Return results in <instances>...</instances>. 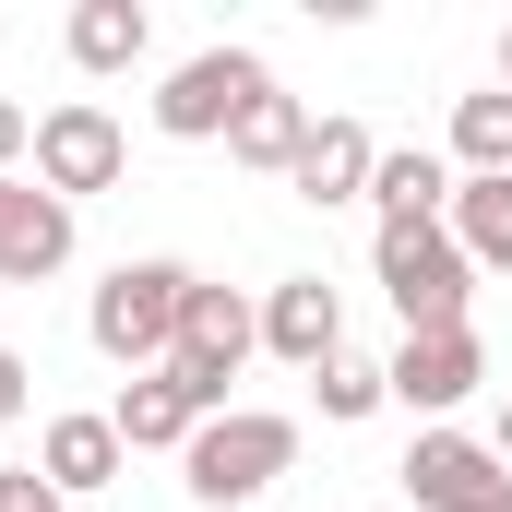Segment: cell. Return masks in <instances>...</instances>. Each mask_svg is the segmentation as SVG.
I'll list each match as a JSON object with an SVG mask.
<instances>
[{
    "mask_svg": "<svg viewBox=\"0 0 512 512\" xmlns=\"http://www.w3.org/2000/svg\"><path fill=\"white\" fill-rule=\"evenodd\" d=\"M370 167H382V143H370V120H310V143H298V167H286V191L298 203H370Z\"/></svg>",
    "mask_w": 512,
    "mask_h": 512,
    "instance_id": "7c38bea8",
    "label": "cell"
},
{
    "mask_svg": "<svg viewBox=\"0 0 512 512\" xmlns=\"http://www.w3.org/2000/svg\"><path fill=\"white\" fill-rule=\"evenodd\" d=\"M298 143H310V108H298L286 84H274V96H251V108H239V131H227V155H239V167H262V179H286V167H298Z\"/></svg>",
    "mask_w": 512,
    "mask_h": 512,
    "instance_id": "e0dca14e",
    "label": "cell"
},
{
    "mask_svg": "<svg viewBox=\"0 0 512 512\" xmlns=\"http://www.w3.org/2000/svg\"><path fill=\"white\" fill-rule=\"evenodd\" d=\"M262 512H274V501H262Z\"/></svg>",
    "mask_w": 512,
    "mask_h": 512,
    "instance_id": "d4e9b609",
    "label": "cell"
},
{
    "mask_svg": "<svg viewBox=\"0 0 512 512\" xmlns=\"http://www.w3.org/2000/svg\"><path fill=\"white\" fill-rule=\"evenodd\" d=\"M24 155H36V108H24V96H0V179H12Z\"/></svg>",
    "mask_w": 512,
    "mask_h": 512,
    "instance_id": "44dd1931",
    "label": "cell"
},
{
    "mask_svg": "<svg viewBox=\"0 0 512 512\" xmlns=\"http://www.w3.org/2000/svg\"><path fill=\"white\" fill-rule=\"evenodd\" d=\"M251 346H262V298H239V286H191L179 346H167V382L191 393L203 417H227V382L251 370Z\"/></svg>",
    "mask_w": 512,
    "mask_h": 512,
    "instance_id": "277c9868",
    "label": "cell"
},
{
    "mask_svg": "<svg viewBox=\"0 0 512 512\" xmlns=\"http://www.w3.org/2000/svg\"><path fill=\"white\" fill-rule=\"evenodd\" d=\"M120 167H131V131L96 96H60L36 120V191H60L72 215H84V191H120Z\"/></svg>",
    "mask_w": 512,
    "mask_h": 512,
    "instance_id": "8992f818",
    "label": "cell"
},
{
    "mask_svg": "<svg viewBox=\"0 0 512 512\" xmlns=\"http://www.w3.org/2000/svg\"><path fill=\"white\" fill-rule=\"evenodd\" d=\"M262 358L334 370V358H346V298H334L322 274H274V286H262Z\"/></svg>",
    "mask_w": 512,
    "mask_h": 512,
    "instance_id": "30bf717a",
    "label": "cell"
},
{
    "mask_svg": "<svg viewBox=\"0 0 512 512\" xmlns=\"http://www.w3.org/2000/svg\"><path fill=\"white\" fill-rule=\"evenodd\" d=\"M489 453H501V465H512V393H501V429H489Z\"/></svg>",
    "mask_w": 512,
    "mask_h": 512,
    "instance_id": "603a6c76",
    "label": "cell"
},
{
    "mask_svg": "<svg viewBox=\"0 0 512 512\" xmlns=\"http://www.w3.org/2000/svg\"><path fill=\"white\" fill-rule=\"evenodd\" d=\"M501 96H512V36H501Z\"/></svg>",
    "mask_w": 512,
    "mask_h": 512,
    "instance_id": "cb8c5ba5",
    "label": "cell"
},
{
    "mask_svg": "<svg viewBox=\"0 0 512 512\" xmlns=\"http://www.w3.org/2000/svg\"><path fill=\"white\" fill-rule=\"evenodd\" d=\"M120 429H108V405H72V417H48L36 429V477L60 489V501H96V489H120Z\"/></svg>",
    "mask_w": 512,
    "mask_h": 512,
    "instance_id": "8fae6325",
    "label": "cell"
},
{
    "mask_svg": "<svg viewBox=\"0 0 512 512\" xmlns=\"http://www.w3.org/2000/svg\"><path fill=\"white\" fill-rule=\"evenodd\" d=\"M24 405H36V370H24V346H0V429H12Z\"/></svg>",
    "mask_w": 512,
    "mask_h": 512,
    "instance_id": "7402d4cb",
    "label": "cell"
},
{
    "mask_svg": "<svg viewBox=\"0 0 512 512\" xmlns=\"http://www.w3.org/2000/svg\"><path fill=\"white\" fill-rule=\"evenodd\" d=\"M453 251L477 262V274H512V179H453Z\"/></svg>",
    "mask_w": 512,
    "mask_h": 512,
    "instance_id": "2e32d148",
    "label": "cell"
},
{
    "mask_svg": "<svg viewBox=\"0 0 512 512\" xmlns=\"http://www.w3.org/2000/svg\"><path fill=\"white\" fill-rule=\"evenodd\" d=\"M298 465V417H274V405H227V417H203L191 429V453H179V489L203 512H262V489Z\"/></svg>",
    "mask_w": 512,
    "mask_h": 512,
    "instance_id": "6da1fadb",
    "label": "cell"
},
{
    "mask_svg": "<svg viewBox=\"0 0 512 512\" xmlns=\"http://www.w3.org/2000/svg\"><path fill=\"white\" fill-rule=\"evenodd\" d=\"M310 405H322L334 429H358V417L393 405V382H382V358H334V370H310Z\"/></svg>",
    "mask_w": 512,
    "mask_h": 512,
    "instance_id": "d6986e66",
    "label": "cell"
},
{
    "mask_svg": "<svg viewBox=\"0 0 512 512\" xmlns=\"http://www.w3.org/2000/svg\"><path fill=\"white\" fill-rule=\"evenodd\" d=\"M108 429H120V453H191V429H203V405L167 382V370H143V382H120V405H108Z\"/></svg>",
    "mask_w": 512,
    "mask_h": 512,
    "instance_id": "9a60e30c",
    "label": "cell"
},
{
    "mask_svg": "<svg viewBox=\"0 0 512 512\" xmlns=\"http://www.w3.org/2000/svg\"><path fill=\"white\" fill-rule=\"evenodd\" d=\"M0 512H72V501H60L36 465H0Z\"/></svg>",
    "mask_w": 512,
    "mask_h": 512,
    "instance_id": "ffe728a7",
    "label": "cell"
},
{
    "mask_svg": "<svg viewBox=\"0 0 512 512\" xmlns=\"http://www.w3.org/2000/svg\"><path fill=\"white\" fill-rule=\"evenodd\" d=\"M453 179H512V96H453Z\"/></svg>",
    "mask_w": 512,
    "mask_h": 512,
    "instance_id": "ac0fdd59",
    "label": "cell"
},
{
    "mask_svg": "<svg viewBox=\"0 0 512 512\" xmlns=\"http://www.w3.org/2000/svg\"><path fill=\"white\" fill-rule=\"evenodd\" d=\"M72 239H84V215L60 191H36V167H12L0 179V286H48L72 262Z\"/></svg>",
    "mask_w": 512,
    "mask_h": 512,
    "instance_id": "9c48e42d",
    "label": "cell"
},
{
    "mask_svg": "<svg viewBox=\"0 0 512 512\" xmlns=\"http://www.w3.org/2000/svg\"><path fill=\"white\" fill-rule=\"evenodd\" d=\"M382 382H393V405H405V417L453 429V405L489 382V346H477V322H453V334H405V346L382 358Z\"/></svg>",
    "mask_w": 512,
    "mask_h": 512,
    "instance_id": "ba28073f",
    "label": "cell"
},
{
    "mask_svg": "<svg viewBox=\"0 0 512 512\" xmlns=\"http://www.w3.org/2000/svg\"><path fill=\"white\" fill-rule=\"evenodd\" d=\"M370 203H382V227H441V215H453V155H429V143H382Z\"/></svg>",
    "mask_w": 512,
    "mask_h": 512,
    "instance_id": "4fadbf2b",
    "label": "cell"
},
{
    "mask_svg": "<svg viewBox=\"0 0 512 512\" xmlns=\"http://www.w3.org/2000/svg\"><path fill=\"white\" fill-rule=\"evenodd\" d=\"M393 477H405L417 512H512V465L477 441V429H417Z\"/></svg>",
    "mask_w": 512,
    "mask_h": 512,
    "instance_id": "52a82bcc",
    "label": "cell"
},
{
    "mask_svg": "<svg viewBox=\"0 0 512 512\" xmlns=\"http://www.w3.org/2000/svg\"><path fill=\"white\" fill-rule=\"evenodd\" d=\"M251 96H274V72H262L251 48H191V60L155 84V131H167V143H227Z\"/></svg>",
    "mask_w": 512,
    "mask_h": 512,
    "instance_id": "5b68a950",
    "label": "cell"
},
{
    "mask_svg": "<svg viewBox=\"0 0 512 512\" xmlns=\"http://www.w3.org/2000/svg\"><path fill=\"white\" fill-rule=\"evenodd\" d=\"M370 274H382V298H393L405 334H453V322L477 310V262L453 251V227H382Z\"/></svg>",
    "mask_w": 512,
    "mask_h": 512,
    "instance_id": "3957f363",
    "label": "cell"
},
{
    "mask_svg": "<svg viewBox=\"0 0 512 512\" xmlns=\"http://www.w3.org/2000/svg\"><path fill=\"white\" fill-rule=\"evenodd\" d=\"M60 48H72V72H143V48H155V12L143 0H84L72 24H60Z\"/></svg>",
    "mask_w": 512,
    "mask_h": 512,
    "instance_id": "5bb4252c",
    "label": "cell"
},
{
    "mask_svg": "<svg viewBox=\"0 0 512 512\" xmlns=\"http://www.w3.org/2000/svg\"><path fill=\"white\" fill-rule=\"evenodd\" d=\"M191 262H120L108 286H96V310H84V334H96V358L108 370H167V346H179V310H191Z\"/></svg>",
    "mask_w": 512,
    "mask_h": 512,
    "instance_id": "7a4b0ae2",
    "label": "cell"
}]
</instances>
